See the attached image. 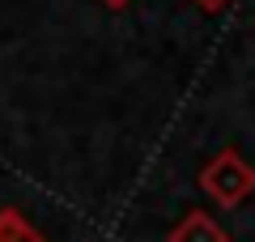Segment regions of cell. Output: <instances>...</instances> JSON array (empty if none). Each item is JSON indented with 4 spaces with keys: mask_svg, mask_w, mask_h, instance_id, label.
I'll return each instance as SVG.
<instances>
[{
    "mask_svg": "<svg viewBox=\"0 0 255 242\" xmlns=\"http://www.w3.org/2000/svg\"><path fill=\"white\" fill-rule=\"evenodd\" d=\"M200 183H204V191H209L217 204H238L243 196H251L255 170L247 166L243 157H238V153H221L209 170L200 174Z\"/></svg>",
    "mask_w": 255,
    "mask_h": 242,
    "instance_id": "obj_1",
    "label": "cell"
},
{
    "mask_svg": "<svg viewBox=\"0 0 255 242\" xmlns=\"http://www.w3.org/2000/svg\"><path fill=\"white\" fill-rule=\"evenodd\" d=\"M174 242H226V234H221V225L209 221L204 213H191L187 221H183V230L174 234Z\"/></svg>",
    "mask_w": 255,
    "mask_h": 242,
    "instance_id": "obj_2",
    "label": "cell"
},
{
    "mask_svg": "<svg viewBox=\"0 0 255 242\" xmlns=\"http://www.w3.org/2000/svg\"><path fill=\"white\" fill-rule=\"evenodd\" d=\"M0 242H38V238L26 230V225H17L13 217H4V221H0Z\"/></svg>",
    "mask_w": 255,
    "mask_h": 242,
    "instance_id": "obj_3",
    "label": "cell"
},
{
    "mask_svg": "<svg viewBox=\"0 0 255 242\" xmlns=\"http://www.w3.org/2000/svg\"><path fill=\"white\" fill-rule=\"evenodd\" d=\"M204 9H221V4H226V0H200Z\"/></svg>",
    "mask_w": 255,
    "mask_h": 242,
    "instance_id": "obj_4",
    "label": "cell"
}]
</instances>
